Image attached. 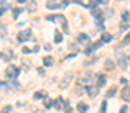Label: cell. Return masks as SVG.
I'll list each match as a JSON object with an SVG mask.
<instances>
[{
    "instance_id": "6da1fadb",
    "label": "cell",
    "mask_w": 130,
    "mask_h": 113,
    "mask_svg": "<svg viewBox=\"0 0 130 113\" xmlns=\"http://www.w3.org/2000/svg\"><path fill=\"white\" fill-rule=\"evenodd\" d=\"M48 21H53V20H58L61 24H62V29H64L65 33H68V24H67V18H65L64 15H47L45 17Z\"/></svg>"
},
{
    "instance_id": "7a4b0ae2",
    "label": "cell",
    "mask_w": 130,
    "mask_h": 113,
    "mask_svg": "<svg viewBox=\"0 0 130 113\" xmlns=\"http://www.w3.org/2000/svg\"><path fill=\"white\" fill-rule=\"evenodd\" d=\"M127 62H129V57L126 54H123V53H118L117 54V63H118V66L121 70H126L127 68Z\"/></svg>"
},
{
    "instance_id": "3957f363",
    "label": "cell",
    "mask_w": 130,
    "mask_h": 113,
    "mask_svg": "<svg viewBox=\"0 0 130 113\" xmlns=\"http://www.w3.org/2000/svg\"><path fill=\"white\" fill-rule=\"evenodd\" d=\"M20 74V70L17 68V66H14V65H9L8 66V70H6V75H8V78H17V75Z\"/></svg>"
},
{
    "instance_id": "277c9868",
    "label": "cell",
    "mask_w": 130,
    "mask_h": 113,
    "mask_svg": "<svg viewBox=\"0 0 130 113\" xmlns=\"http://www.w3.org/2000/svg\"><path fill=\"white\" fill-rule=\"evenodd\" d=\"M30 36H32V30H30V29L21 30V32L18 33V41H20V42H24V41L30 39Z\"/></svg>"
},
{
    "instance_id": "5b68a950",
    "label": "cell",
    "mask_w": 130,
    "mask_h": 113,
    "mask_svg": "<svg viewBox=\"0 0 130 113\" xmlns=\"http://www.w3.org/2000/svg\"><path fill=\"white\" fill-rule=\"evenodd\" d=\"M91 14H92V15H94L95 18H97V21H98V23H101V21L104 20L103 11H101V9H98V8H92V9H91Z\"/></svg>"
},
{
    "instance_id": "8992f818",
    "label": "cell",
    "mask_w": 130,
    "mask_h": 113,
    "mask_svg": "<svg viewBox=\"0 0 130 113\" xmlns=\"http://www.w3.org/2000/svg\"><path fill=\"white\" fill-rule=\"evenodd\" d=\"M91 81H92V74L91 73H86V74H83L82 77H79V83L80 84H88Z\"/></svg>"
},
{
    "instance_id": "52a82bcc",
    "label": "cell",
    "mask_w": 130,
    "mask_h": 113,
    "mask_svg": "<svg viewBox=\"0 0 130 113\" xmlns=\"http://www.w3.org/2000/svg\"><path fill=\"white\" fill-rule=\"evenodd\" d=\"M71 78H73V74L71 73H68V74H65L62 77V80H61V83H59V87H67L68 84H70V81H71Z\"/></svg>"
},
{
    "instance_id": "ba28073f",
    "label": "cell",
    "mask_w": 130,
    "mask_h": 113,
    "mask_svg": "<svg viewBox=\"0 0 130 113\" xmlns=\"http://www.w3.org/2000/svg\"><path fill=\"white\" fill-rule=\"evenodd\" d=\"M121 98L124 100V101H130V86H124L123 87V91H121Z\"/></svg>"
},
{
    "instance_id": "9c48e42d",
    "label": "cell",
    "mask_w": 130,
    "mask_h": 113,
    "mask_svg": "<svg viewBox=\"0 0 130 113\" xmlns=\"http://www.w3.org/2000/svg\"><path fill=\"white\" fill-rule=\"evenodd\" d=\"M45 6H47L48 9H59V8H61V3H58L56 0H47Z\"/></svg>"
},
{
    "instance_id": "30bf717a",
    "label": "cell",
    "mask_w": 130,
    "mask_h": 113,
    "mask_svg": "<svg viewBox=\"0 0 130 113\" xmlns=\"http://www.w3.org/2000/svg\"><path fill=\"white\" fill-rule=\"evenodd\" d=\"M104 68L109 70V71L115 70V62H113L112 59H106V60H104Z\"/></svg>"
},
{
    "instance_id": "8fae6325",
    "label": "cell",
    "mask_w": 130,
    "mask_h": 113,
    "mask_svg": "<svg viewBox=\"0 0 130 113\" xmlns=\"http://www.w3.org/2000/svg\"><path fill=\"white\" fill-rule=\"evenodd\" d=\"M88 92H89V97H91V98H95L98 95V87L97 86H89V87H88Z\"/></svg>"
},
{
    "instance_id": "7c38bea8",
    "label": "cell",
    "mask_w": 130,
    "mask_h": 113,
    "mask_svg": "<svg viewBox=\"0 0 130 113\" xmlns=\"http://www.w3.org/2000/svg\"><path fill=\"white\" fill-rule=\"evenodd\" d=\"M42 63H44L45 66H52V65L55 63V59H53L52 56H45V57L42 59Z\"/></svg>"
},
{
    "instance_id": "4fadbf2b",
    "label": "cell",
    "mask_w": 130,
    "mask_h": 113,
    "mask_svg": "<svg viewBox=\"0 0 130 113\" xmlns=\"http://www.w3.org/2000/svg\"><path fill=\"white\" fill-rule=\"evenodd\" d=\"M53 104H55V107H56L58 110L64 109V101H62V98H61V97H59V98H56V100L53 101Z\"/></svg>"
},
{
    "instance_id": "5bb4252c",
    "label": "cell",
    "mask_w": 130,
    "mask_h": 113,
    "mask_svg": "<svg viewBox=\"0 0 130 113\" xmlns=\"http://www.w3.org/2000/svg\"><path fill=\"white\" fill-rule=\"evenodd\" d=\"M104 83H106V77H104V74H98L97 75V87H101Z\"/></svg>"
},
{
    "instance_id": "9a60e30c",
    "label": "cell",
    "mask_w": 130,
    "mask_h": 113,
    "mask_svg": "<svg viewBox=\"0 0 130 113\" xmlns=\"http://www.w3.org/2000/svg\"><path fill=\"white\" fill-rule=\"evenodd\" d=\"M79 41H80L82 44L88 45V44H89V36H88V35H85V33H80V35H79Z\"/></svg>"
},
{
    "instance_id": "2e32d148",
    "label": "cell",
    "mask_w": 130,
    "mask_h": 113,
    "mask_svg": "<svg viewBox=\"0 0 130 113\" xmlns=\"http://www.w3.org/2000/svg\"><path fill=\"white\" fill-rule=\"evenodd\" d=\"M77 110H79V113H86L88 112V106L85 103H79L77 104Z\"/></svg>"
},
{
    "instance_id": "e0dca14e",
    "label": "cell",
    "mask_w": 130,
    "mask_h": 113,
    "mask_svg": "<svg viewBox=\"0 0 130 113\" xmlns=\"http://www.w3.org/2000/svg\"><path fill=\"white\" fill-rule=\"evenodd\" d=\"M44 97H47L45 91H38V92H35V95H33L35 100H39V98H44Z\"/></svg>"
},
{
    "instance_id": "ac0fdd59",
    "label": "cell",
    "mask_w": 130,
    "mask_h": 113,
    "mask_svg": "<svg viewBox=\"0 0 130 113\" xmlns=\"http://www.w3.org/2000/svg\"><path fill=\"white\" fill-rule=\"evenodd\" d=\"M100 41H101V42H110V41H112V35H109V33L104 32V33L101 35V39H100Z\"/></svg>"
},
{
    "instance_id": "d6986e66",
    "label": "cell",
    "mask_w": 130,
    "mask_h": 113,
    "mask_svg": "<svg viewBox=\"0 0 130 113\" xmlns=\"http://www.w3.org/2000/svg\"><path fill=\"white\" fill-rule=\"evenodd\" d=\"M52 106H53V101H52L48 97H44V107H45V109H50Z\"/></svg>"
},
{
    "instance_id": "ffe728a7",
    "label": "cell",
    "mask_w": 130,
    "mask_h": 113,
    "mask_svg": "<svg viewBox=\"0 0 130 113\" xmlns=\"http://www.w3.org/2000/svg\"><path fill=\"white\" fill-rule=\"evenodd\" d=\"M27 9L30 11V12H35L36 11V2H29V5H27Z\"/></svg>"
},
{
    "instance_id": "44dd1931",
    "label": "cell",
    "mask_w": 130,
    "mask_h": 113,
    "mask_svg": "<svg viewBox=\"0 0 130 113\" xmlns=\"http://www.w3.org/2000/svg\"><path fill=\"white\" fill-rule=\"evenodd\" d=\"M55 42H58V44L62 42V33L58 32V30H56V35H55Z\"/></svg>"
},
{
    "instance_id": "7402d4cb",
    "label": "cell",
    "mask_w": 130,
    "mask_h": 113,
    "mask_svg": "<svg viewBox=\"0 0 130 113\" xmlns=\"http://www.w3.org/2000/svg\"><path fill=\"white\" fill-rule=\"evenodd\" d=\"M123 21L124 23H130V14L129 12H123Z\"/></svg>"
},
{
    "instance_id": "603a6c76",
    "label": "cell",
    "mask_w": 130,
    "mask_h": 113,
    "mask_svg": "<svg viewBox=\"0 0 130 113\" xmlns=\"http://www.w3.org/2000/svg\"><path fill=\"white\" fill-rule=\"evenodd\" d=\"M115 91H117V86H112V87L109 89V92H107V97H113V95H115Z\"/></svg>"
},
{
    "instance_id": "cb8c5ba5",
    "label": "cell",
    "mask_w": 130,
    "mask_h": 113,
    "mask_svg": "<svg viewBox=\"0 0 130 113\" xmlns=\"http://www.w3.org/2000/svg\"><path fill=\"white\" fill-rule=\"evenodd\" d=\"M106 109H107V103L103 101L101 103V109H100V113H106Z\"/></svg>"
},
{
    "instance_id": "d4e9b609",
    "label": "cell",
    "mask_w": 130,
    "mask_h": 113,
    "mask_svg": "<svg viewBox=\"0 0 130 113\" xmlns=\"http://www.w3.org/2000/svg\"><path fill=\"white\" fill-rule=\"evenodd\" d=\"M21 11H23L21 8H20V9H18V8H15V9H14V18H17V17L21 14Z\"/></svg>"
},
{
    "instance_id": "484cf974",
    "label": "cell",
    "mask_w": 130,
    "mask_h": 113,
    "mask_svg": "<svg viewBox=\"0 0 130 113\" xmlns=\"http://www.w3.org/2000/svg\"><path fill=\"white\" fill-rule=\"evenodd\" d=\"M95 60H97V57H92V59H89V60H86V62H85V66H88V65H91V63H94Z\"/></svg>"
},
{
    "instance_id": "4316f807",
    "label": "cell",
    "mask_w": 130,
    "mask_h": 113,
    "mask_svg": "<svg viewBox=\"0 0 130 113\" xmlns=\"http://www.w3.org/2000/svg\"><path fill=\"white\" fill-rule=\"evenodd\" d=\"M9 112H11V106H6V107L2 109V113H9Z\"/></svg>"
},
{
    "instance_id": "83f0119b",
    "label": "cell",
    "mask_w": 130,
    "mask_h": 113,
    "mask_svg": "<svg viewBox=\"0 0 130 113\" xmlns=\"http://www.w3.org/2000/svg\"><path fill=\"white\" fill-rule=\"evenodd\" d=\"M97 5H98V0H91V9L97 8Z\"/></svg>"
},
{
    "instance_id": "f1b7e54d",
    "label": "cell",
    "mask_w": 130,
    "mask_h": 113,
    "mask_svg": "<svg viewBox=\"0 0 130 113\" xmlns=\"http://www.w3.org/2000/svg\"><path fill=\"white\" fill-rule=\"evenodd\" d=\"M68 47H70V48H71V50H74V51H77V50H79V47H77V45H76V44H70V45H68Z\"/></svg>"
},
{
    "instance_id": "f546056e",
    "label": "cell",
    "mask_w": 130,
    "mask_h": 113,
    "mask_svg": "<svg viewBox=\"0 0 130 113\" xmlns=\"http://www.w3.org/2000/svg\"><path fill=\"white\" fill-rule=\"evenodd\" d=\"M127 110H129V107H127V106H124V107L120 110V113H127Z\"/></svg>"
},
{
    "instance_id": "4dcf8cb0",
    "label": "cell",
    "mask_w": 130,
    "mask_h": 113,
    "mask_svg": "<svg viewBox=\"0 0 130 113\" xmlns=\"http://www.w3.org/2000/svg\"><path fill=\"white\" fill-rule=\"evenodd\" d=\"M44 48H45V50H52V45H50V44H44Z\"/></svg>"
},
{
    "instance_id": "1f68e13d",
    "label": "cell",
    "mask_w": 130,
    "mask_h": 113,
    "mask_svg": "<svg viewBox=\"0 0 130 113\" xmlns=\"http://www.w3.org/2000/svg\"><path fill=\"white\" fill-rule=\"evenodd\" d=\"M23 53H30V50L27 47H23Z\"/></svg>"
},
{
    "instance_id": "d6a6232c",
    "label": "cell",
    "mask_w": 130,
    "mask_h": 113,
    "mask_svg": "<svg viewBox=\"0 0 130 113\" xmlns=\"http://www.w3.org/2000/svg\"><path fill=\"white\" fill-rule=\"evenodd\" d=\"M0 87H6V89H8V84H6V83H3V81H0Z\"/></svg>"
},
{
    "instance_id": "836d02e7",
    "label": "cell",
    "mask_w": 130,
    "mask_h": 113,
    "mask_svg": "<svg viewBox=\"0 0 130 113\" xmlns=\"http://www.w3.org/2000/svg\"><path fill=\"white\" fill-rule=\"evenodd\" d=\"M98 3H104V5H107V3H109V0H98Z\"/></svg>"
},
{
    "instance_id": "e575fe53",
    "label": "cell",
    "mask_w": 130,
    "mask_h": 113,
    "mask_svg": "<svg viewBox=\"0 0 130 113\" xmlns=\"http://www.w3.org/2000/svg\"><path fill=\"white\" fill-rule=\"evenodd\" d=\"M120 81H121V83H123V84H126V83H127V80H126V78H124V77H123V78H121V80H120Z\"/></svg>"
},
{
    "instance_id": "d590c367",
    "label": "cell",
    "mask_w": 130,
    "mask_h": 113,
    "mask_svg": "<svg viewBox=\"0 0 130 113\" xmlns=\"http://www.w3.org/2000/svg\"><path fill=\"white\" fill-rule=\"evenodd\" d=\"M65 113H71V109L70 107H65Z\"/></svg>"
},
{
    "instance_id": "8d00e7d4",
    "label": "cell",
    "mask_w": 130,
    "mask_h": 113,
    "mask_svg": "<svg viewBox=\"0 0 130 113\" xmlns=\"http://www.w3.org/2000/svg\"><path fill=\"white\" fill-rule=\"evenodd\" d=\"M3 12H5V8H0V15H3Z\"/></svg>"
},
{
    "instance_id": "74e56055",
    "label": "cell",
    "mask_w": 130,
    "mask_h": 113,
    "mask_svg": "<svg viewBox=\"0 0 130 113\" xmlns=\"http://www.w3.org/2000/svg\"><path fill=\"white\" fill-rule=\"evenodd\" d=\"M17 2H18V3H24L26 0H17Z\"/></svg>"
},
{
    "instance_id": "f35d334b",
    "label": "cell",
    "mask_w": 130,
    "mask_h": 113,
    "mask_svg": "<svg viewBox=\"0 0 130 113\" xmlns=\"http://www.w3.org/2000/svg\"><path fill=\"white\" fill-rule=\"evenodd\" d=\"M129 62H130V59H129Z\"/></svg>"
},
{
    "instance_id": "ab89813d",
    "label": "cell",
    "mask_w": 130,
    "mask_h": 113,
    "mask_svg": "<svg viewBox=\"0 0 130 113\" xmlns=\"http://www.w3.org/2000/svg\"><path fill=\"white\" fill-rule=\"evenodd\" d=\"M56 2H58V0H56Z\"/></svg>"
}]
</instances>
